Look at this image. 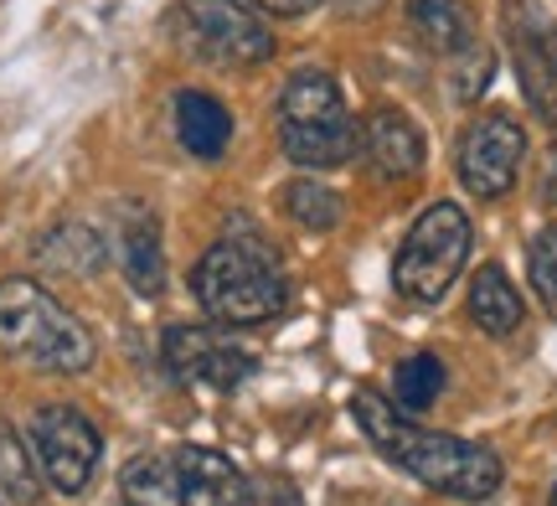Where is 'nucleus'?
<instances>
[{"mask_svg":"<svg viewBox=\"0 0 557 506\" xmlns=\"http://www.w3.org/2000/svg\"><path fill=\"white\" fill-rule=\"evenodd\" d=\"M284 212L295 218L299 227H315V233H331V227L341 223V212H346V202H341V192H331L325 182H289L284 186Z\"/></svg>","mask_w":557,"mask_h":506,"instance_id":"17","label":"nucleus"},{"mask_svg":"<svg viewBox=\"0 0 557 506\" xmlns=\"http://www.w3.org/2000/svg\"><path fill=\"white\" fill-rule=\"evenodd\" d=\"M41 259H47V263H62V269H73V274H88V269H99L103 244L94 238V233H88V227L67 223V227H58V233L41 244Z\"/></svg>","mask_w":557,"mask_h":506,"instance_id":"20","label":"nucleus"},{"mask_svg":"<svg viewBox=\"0 0 557 506\" xmlns=\"http://www.w3.org/2000/svg\"><path fill=\"white\" fill-rule=\"evenodd\" d=\"M0 491L11 502H37L41 496V481H37V470H32V460H26V445L5 424H0Z\"/></svg>","mask_w":557,"mask_h":506,"instance_id":"21","label":"nucleus"},{"mask_svg":"<svg viewBox=\"0 0 557 506\" xmlns=\"http://www.w3.org/2000/svg\"><path fill=\"white\" fill-rule=\"evenodd\" d=\"M459 62H465V67L455 73V94L459 99H480V94H485V83H491V52L475 41L470 52H459Z\"/></svg>","mask_w":557,"mask_h":506,"instance_id":"23","label":"nucleus"},{"mask_svg":"<svg viewBox=\"0 0 557 506\" xmlns=\"http://www.w3.org/2000/svg\"><path fill=\"white\" fill-rule=\"evenodd\" d=\"M160 357L171 367V378L181 383H212L222 393H233L238 383H248L259 372V357L243 351L238 342H227L207 325H171L165 342H160Z\"/></svg>","mask_w":557,"mask_h":506,"instance_id":"9","label":"nucleus"},{"mask_svg":"<svg viewBox=\"0 0 557 506\" xmlns=\"http://www.w3.org/2000/svg\"><path fill=\"white\" fill-rule=\"evenodd\" d=\"M542 202L557 207V150H553V161H547V176H542Z\"/></svg>","mask_w":557,"mask_h":506,"instance_id":"25","label":"nucleus"},{"mask_svg":"<svg viewBox=\"0 0 557 506\" xmlns=\"http://www.w3.org/2000/svg\"><path fill=\"white\" fill-rule=\"evenodd\" d=\"M176 135L181 145L201 156V161H218L227 140H233V114L222 109L212 94H201V88H181L176 94Z\"/></svg>","mask_w":557,"mask_h":506,"instance_id":"14","label":"nucleus"},{"mask_svg":"<svg viewBox=\"0 0 557 506\" xmlns=\"http://www.w3.org/2000/svg\"><path fill=\"white\" fill-rule=\"evenodd\" d=\"M527 269H532V289L542 295V305L557 316V223L542 227L532 238V254H527Z\"/></svg>","mask_w":557,"mask_h":506,"instance_id":"22","label":"nucleus"},{"mask_svg":"<svg viewBox=\"0 0 557 506\" xmlns=\"http://www.w3.org/2000/svg\"><path fill=\"white\" fill-rule=\"evenodd\" d=\"M176 476V502L181 506H253V486L222 449L186 445L171 460Z\"/></svg>","mask_w":557,"mask_h":506,"instance_id":"11","label":"nucleus"},{"mask_svg":"<svg viewBox=\"0 0 557 506\" xmlns=\"http://www.w3.org/2000/svg\"><path fill=\"white\" fill-rule=\"evenodd\" d=\"M408 26L438 58H459V52L475 47V26H470L459 0H408Z\"/></svg>","mask_w":557,"mask_h":506,"instance_id":"15","label":"nucleus"},{"mask_svg":"<svg viewBox=\"0 0 557 506\" xmlns=\"http://www.w3.org/2000/svg\"><path fill=\"white\" fill-rule=\"evenodd\" d=\"M351 414H357L361 434L398 470H408L413 481H423V486L444 491V496H459V502H485V496L500 491L496 449L470 445V440H459V434H438V429L408 424V419L393 414V404L382 398L377 387H357Z\"/></svg>","mask_w":557,"mask_h":506,"instance_id":"1","label":"nucleus"},{"mask_svg":"<svg viewBox=\"0 0 557 506\" xmlns=\"http://www.w3.org/2000/svg\"><path fill=\"white\" fill-rule=\"evenodd\" d=\"M191 295L197 305L222 325H263L284 310V269L269 254L263 238L253 233H233L218 238L191 269Z\"/></svg>","mask_w":557,"mask_h":506,"instance_id":"2","label":"nucleus"},{"mask_svg":"<svg viewBox=\"0 0 557 506\" xmlns=\"http://www.w3.org/2000/svg\"><path fill=\"white\" fill-rule=\"evenodd\" d=\"M470 316L480 321L485 336H511L521 325V295L517 284L506 280V269L500 263H480V274L470 280Z\"/></svg>","mask_w":557,"mask_h":506,"instance_id":"16","label":"nucleus"},{"mask_svg":"<svg viewBox=\"0 0 557 506\" xmlns=\"http://www.w3.org/2000/svg\"><path fill=\"white\" fill-rule=\"evenodd\" d=\"M521 156H527V129L511 114L491 109V114L465 124V135H459V150H455L459 182H465L470 197L496 202V197H506L517 186Z\"/></svg>","mask_w":557,"mask_h":506,"instance_id":"7","label":"nucleus"},{"mask_svg":"<svg viewBox=\"0 0 557 506\" xmlns=\"http://www.w3.org/2000/svg\"><path fill=\"white\" fill-rule=\"evenodd\" d=\"M553 506H557V486H553Z\"/></svg>","mask_w":557,"mask_h":506,"instance_id":"26","label":"nucleus"},{"mask_svg":"<svg viewBox=\"0 0 557 506\" xmlns=\"http://www.w3.org/2000/svg\"><path fill=\"white\" fill-rule=\"evenodd\" d=\"M470 238H475V233H470L465 207H455V202L423 207L398 248V263H393L398 295H408V300H418V305L444 300V289L459 280V269L470 259Z\"/></svg>","mask_w":557,"mask_h":506,"instance_id":"5","label":"nucleus"},{"mask_svg":"<svg viewBox=\"0 0 557 506\" xmlns=\"http://www.w3.org/2000/svg\"><path fill=\"white\" fill-rule=\"evenodd\" d=\"M511 52H517V78L527 88V103L537 109V120L557 129V21L537 5H517L506 16Z\"/></svg>","mask_w":557,"mask_h":506,"instance_id":"10","label":"nucleus"},{"mask_svg":"<svg viewBox=\"0 0 557 506\" xmlns=\"http://www.w3.org/2000/svg\"><path fill=\"white\" fill-rule=\"evenodd\" d=\"M361 145H367V161L377 165L382 176H413L423 165V135L403 109H372L361 124Z\"/></svg>","mask_w":557,"mask_h":506,"instance_id":"12","label":"nucleus"},{"mask_svg":"<svg viewBox=\"0 0 557 506\" xmlns=\"http://www.w3.org/2000/svg\"><path fill=\"white\" fill-rule=\"evenodd\" d=\"M171 37L181 52L218 67H253L274 58V32L253 5L238 0H181L171 16Z\"/></svg>","mask_w":557,"mask_h":506,"instance_id":"6","label":"nucleus"},{"mask_svg":"<svg viewBox=\"0 0 557 506\" xmlns=\"http://www.w3.org/2000/svg\"><path fill=\"white\" fill-rule=\"evenodd\" d=\"M393 393H398L403 408L423 414V408L444 393V362H438V357H429V351H418V357L398 362V372H393Z\"/></svg>","mask_w":557,"mask_h":506,"instance_id":"18","label":"nucleus"},{"mask_svg":"<svg viewBox=\"0 0 557 506\" xmlns=\"http://www.w3.org/2000/svg\"><path fill=\"white\" fill-rule=\"evenodd\" d=\"M124 486V502L129 506H160L171 491H176V476H171V460H160V455H135L120 476Z\"/></svg>","mask_w":557,"mask_h":506,"instance_id":"19","label":"nucleus"},{"mask_svg":"<svg viewBox=\"0 0 557 506\" xmlns=\"http://www.w3.org/2000/svg\"><path fill=\"white\" fill-rule=\"evenodd\" d=\"M32 449H37V466L47 476V486L62 491V496H78L94 481V470H99L103 440L78 408L52 404V408H37V419H32Z\"/></svg>","mask_w":557,"mask_h":506,"instance_id":"8","label":"nucleus"},{"mask_svg":"<svg viewBox=\"0 0 557 506\" xmlns=\"http://www.w3.org/2000/svg\"><path fill=\"white\" fill-rule=\"evenodd\" d=\"M253 11H263V16H305L310 5H320V0H248Z\"/></svg>","mask_w":557,"mask_h":506,"instance_id":"24","label":"nucleus"},{"mask_svg":"<svg viewBox=\"0 0 557 506\" xmlns=\"http://www.w3.org/2000/svg\"><path fill=\"white\" fill-rule=\"evenodd\" d=\"M0 351L41 372H88L94 336L88 325L32 280H0Z\"/></svg>","mask_w":557,"mask_h":506,"instance_id":"3","label":"nucleus"},{"mask_svg":"<svg viewBox=\"0 0 557 506\" xmlns=\"http://www.w3.org/2000/svg\"><path fill=\"white\" fill-rule=\"evenodd\" d=\"M274 120L284 156L305 171H331L357 150V124L346 114V99L331 73H295L278 94Z\"/></svg>","mask_w":557,"mask_h":506,"instance_id":"4","label":"nucleus"},{"mask_svg":"<svg viewBox=\"0 0 557 506\" xmlns=\"http://www.w3.org/2000/svg\"><path fill=\"white\" fill-rule=\"evenodd\" d=\"M120 263H124V280L135 284L139 295H160L165 289V254H160L156 212L129 207L120 218Z\"/></svg>","mask_w":557,"mask_h":506,"instance_id":"13","label":"nucleus"}]
</instances>
